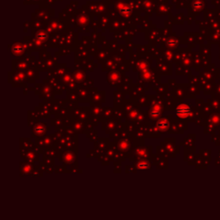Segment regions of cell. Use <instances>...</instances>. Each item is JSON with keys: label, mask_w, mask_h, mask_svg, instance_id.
<instances>
[{"label": "cell", "mask_w": 220, "mask_h": 220, "mask_svg": "<svg viewBox=\"0 0 220 220\" xmlns=\"http://www.w3.org/2000/svg\"><path fill=\"white\" fill-rule=\"evenodd\" d=\"M190 113H191V109L188 105H181L177 108V114L181 118H187L190 114Z\"/></svg>", "instance_id": "cell-1"}, {"label": "cell", "mask_w": 220, "mask_h": 220, "mask_svg": "<svg viewBox=\"0 0 220 220\" xmlns=\"http://www.w3.org/2000/svg\"><path fill=\"white\" fill-rule=\"evenodd\" d=\"M218 160L220 161V152H219V154H218Z\"/></svg>", "instance_id": "cell-2"}]
</instances>
